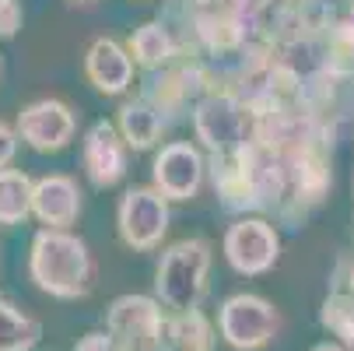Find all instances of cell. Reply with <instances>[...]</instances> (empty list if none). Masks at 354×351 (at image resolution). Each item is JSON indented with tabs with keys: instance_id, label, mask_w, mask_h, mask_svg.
Wrapping results in <instances>:
<instances>
[{
	"instance_id": "1",
	"label": "cell",
	"mask_w": 354,
	"mask_h": 351,
	"mask_svg": "<svg viewBox=\"0 0 354 351\" xmlns=\"http://www.w3.org/2000/svg\"><path fill=\"white\" fill-rule=\"evenodd\" d=\"M28 278L39 291L74 303L84 298L95 285V260L88 253V242L67 228H39L28 249Z\"/></svg>"
},
{
	"instance_id": "2",
	"label": "cell",
	"mask_w": 354,
	"mask_h": 351,
	"mask_svg": "<svg viewBox=\"0 0 354 351\" xmlns=\"http://www.w3.org/2000/svg\"><path fill=\"white\" fill-rule=\"evenodd\" d=\"M211 281V242L207 239H179L172 242L155 271V298L169 313L200 309Z\"/></svg>"
},
{
	"instance_id": "3",
	"label": "cell",
	"mask_w": 354,
	"mask_h": 351,
	"mask_svg": "<svg viewBox=\"0 0 354 351\" xmlns=\"http://www.w3.org/2000/svg\"><path fill=\"white\" fill-rule=\"evenodd\" d=\"M193 130H196V141H204L211 155L239 152V147L257 141L260 113L249 98L235 91H214L193 106Z\"/></svg>"
},
{
	"instance_id": "4",
	"label": "cell",
	"mask_w": 354,
	"mask_h": 351,
	"mask_svg": "<svg viewBox=\"0 0 354 351\" xmlns=\"http://www.w3.org/2000/svg\"><path fill=\"white\" fill-rule=\"evenodd\" d=\"M218 334L232 351H260L281 334V313L263 295L235 291L218 306Z\"/></svg>"
},
{
	"instance_id": "5",
	"label": "cell",
	"mask_w": 354,
	"mask_h": 351,
	"mask_svg": "<svg viewBox=\"0 0 354 351\" xmlns=\"http://www.w3.org/2000/svg\"><path fill=\"white\" fill-rule=\"evenodd\" d=\"M169 309L155 295H120L106 309V330L123 351H158Z\"/></svg>"
},
{
	"instance_id": "6",
	"label": "cell",
	"mask_w": 354,
	"mask_h": 351,
	"mask_svg": "<svg viewBox=\"0 0 354 351\" xmlns=\"http://www.w3.org/2000/svg\"><path fill=\"white\" fill-rule=\"evenodd\" d=\"M169 197L158 193L155 186H133L120 197L116 208V232L123 239V246L147 253L158 249L165 232H169Z\"/></svg>"
},
{
	"instance_id": "7",
	"label": "cell",
	"mask_w": 354,
	"mask_h": 351,
	"mask_svg": "<svg viewBox=\"0 0 354 351\" xmlns=\"http://www.w3.org/2000/svg\"><path fill=\"white\" fill-rule=\"evenodd\" d=\"M221 249H225V260L235 274L260 278V274L274 271L277 260H281V235L267 218L242 215L235 225H228Z\"/></svg>"
},
{
	"instance_id": "8",
	"label": "cell",
	"mask_w": 354,
	"mask_h": 351,
	"mask_svg": "<svg viewBox=\"0 0 354 351\" xmlns=\"http://www.w3.org/2000/svg\"><path fill=\"white\" fill-rule=\"evenodd\" d=\"M15 130L32 152L49 155V152H64V147L74 141L77 116H74V109L67 102H60V98H39V102H28L18 113Z\"/></svg>"
},
{
	"instance_id": "9",
	"label": "cell",
	"mask_w": 354,
	"mask_h": 351,
	"mask_svg": "<svg viewBox=\"0 0 354 351\" xmlns=\"http://www.w3.org/2000/svg\"><path fill=\"white\" fill-rule=\"evenodd\" d=\"M81 165L84 176L95 190H109L127 176V141L120 127L98 120L88 127L84 144H81Z\"/></svg>"
},
{
	"instance_id": "10",
	"label": "cell",
	"mask_w": 354,
	"mask_h": 351,
	"mask_svg": "<svg viewBox=\"0 0 354 351\" xmlns=\"http://www.w3.org/2000/svg\"><path fill=\"white\" fill-rule=\"evenodd\" d=\"M204 172H207V162L189 141L165 144L158 152V159H155V169H151V176H155V190L165 193L169 200L196 197L200 183H204Z\"/></svg>"
},
{
	"instance_id": "11",
	"label": "cell",
	"mask_w": 354,
	"mask_h": 351,
	"mask_svg": "<svg viewBox=\"0 0 354 351\" xmlns=\"http://www.w3.org/2000/svg\"><path fill=\"white\" fill-rule=\"evenodd\" d=\"M32 215L46 228H71L81 215V190L71 176H42L32 190Z\"/></svg>"
},
{
	"instance_id": "12",
	"label": "cell",
	"mask_w": 354,
	"mask_h": 351,
	"mask_svg": "<svg viewBox=\"0 0 354 351\" xmlns=\"http://www.w3.org/2000/svg\"><path fill=\"white\" fill-rule=\"evenodd\" d=\"M84 74L102 95H123L133 81V57L116 39H95L84 53Z\"/></svg>"
},
{
	"instance_id": "13",
	"label": "cell",
	"mask_w": 354,
	"mask_h": 351,
	"mask_svg": "<svg viewBox=\"0 0 354 351\" xmlns=\"http://www.w3.org/2000/svg\"><path fill=\"white\" fill-rule=\"evenodd\" d=\"M116 127L127 141V147L133 152H147V147H155L169 127V116L158 102H151V98L140 91L137 98H127L120 106V116H116Z\"/></svg>"
},
{
	"instance_id": "14",
	"label": "cell",
	"mask_w": 354,
	"mask_h": 351,
	"mask_svg": "<svg viewBox=\"0 0 354 351\" xmlns=\"http://www.w3.org/2000/svg\"><path fill=\"white\" fill-rule=\"evenodd\" d=\"M218 323L204 309H189V313H169L162 348L158 351H214L218 348Z\"/></svg>"
},
{
	"instance_id": "15",
	"label": "cell",
	"mask_w": 354,
	"mask_h": 351,
	"mask_svg": "<svg viewBox=\"0 0 354 351\" xmlns=\"http://www.w3.org/2000/svg\"><path fill=\"white\" fill-rule=\"evenodd\" d=\"M130 57L144 71H162L179 57V39L162 21H147L130 35Z\"/></svg>"
},
{
	"instance_id": "16",
	"label": "cell",
	"mask_w": 354,
	"mask_h": 351,
	"mask_svg": "<svg viewBox=\"0 0 354 351\" xmlns=\"http://www.w3.org/2000/svg\"><path fill=\"white\" fill-rule=\"evenodd\" d=\"M42 341V323L0 295V351H32Z\"/></svg>"
},
{
	"instance_id": "17",
	"label": "cell",
	"mask_w": 354,
	"mask_h": 351,
	"mask_svg": "<svg viewBox=\"0 0 354 351\" xmlns=\"http://www.w3.org/2000/svg\"><path fill=\"white\" fill-rule=\"evenodd\" d=\"M32 190L35 183L21 169L0 172V225H21L32 215Z\"/></svg>"
},
{
	"instance_id": "18",
	"label": "cell",
	"mask_w": 354,
	"mask_h": 351,
	"mask_svg": "<svg viewBox=\"0 0 354 351\" xmlns=\"http://www.w3.org/2000/svg\"><path fill=\"white\" fill-rule=\"evenodd\" d=\"M319 323L330 330L333 341H340L354 351V295L333 288L319 306Z\"/></svg>"
},
{
	"instance_id": "19",
	"label": "cell",
	"mask_w": 354,
	"mask_h": 351,
	"mask_svg": "<svg viewBox=\"0 0 354 351\" xmlns=\"http://www.w3.org/2000/svg\"><path fill=\"white\" fill-rule=\"evenodd\" d=\"M74 351H123V348L116 344V337H113L109 330H91V334H84V337L77 341Z\"/></svg>"
},
{
	"instance_id": "20",
	"label": "cell",
	"mask_w": 354,
	"mask_h": 351,
	"mask_svg": "<svg viewBox=\"0 0 354 351\" xmlns=\"http://www.w3.org/2000/svg\"><path fill=\"white\" fill-rule=\"evenodd\" d=\"M18 25H21L18 0H0V35H15Z\"/></svg>"
},
{
	"instance_id": "21",
	"label": "cell",
	"mask_w": 354,
	"mask_h": 351,
	"mask_svg": "<svg viewBox=\"0 0 354 351\" xmlns=\"http://www.w3.org/2000/svg\"><path fill=\"white\" fill-rule=\"evenodd\" d=\"M15 152H18V130H11L8 123H0V172L8 169Z\"/></svg>"
},
{
	"instance_id": "22",
	"label": "cell",
	"mask_w": 354,
	"mask_h": 351,
	"mask_svg": "<svg viewBox=\"0 0 354 351\" xmlns=\"http://www.w3.org/2000/svg\"><path fill=\"white\" fill-rule=\"evenodd\" d=\"M313 351H351L347 344H340V341H323V344H316Z\"/></svg>"
},
{
	"instance_id": "23",
	"label": "cell",
	"mask_w": 354,
	"mask_h": 351,
	"mask_svg": "<svg viewBox=\"0 0 354 351\" xmlns=\"http://www.w3.org/2000/svg\"><path fill=\"white\" fill-rule=\"evenodd\" d=\"M77 4H91V0H77Z\"/></svg>"
}]
</instances>
